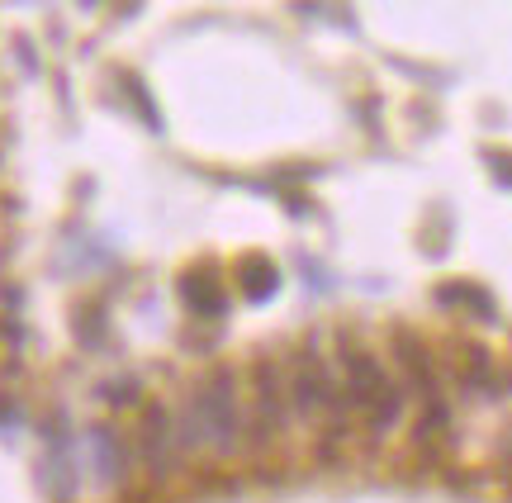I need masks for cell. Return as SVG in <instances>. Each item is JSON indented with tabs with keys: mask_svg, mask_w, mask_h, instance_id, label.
Returning a JSON list of instances; mask_svg holds the SVG:
<instances>
[{
	"mask_svg": "<svg viewBox=\"0 0 512 503\" xmlns=\"http://www.w3.org/2000/svg\"><path fill=\"white\" fill-rule=\"evenodd\" d=\"M176 290H181L185 309L195 318H223L228 314V295H223L219 276L209 271V266H195V271H185L181 280H176Z\"/></svg>",
	"mask_w": 512,
	"mask_h": 503,
	"instance_id": "9c48e42d",
	"label": "cell"
},
{
	"mask_svg": "<svg viewBox=\"0 0 512 503\" xmlns=\"http://www.w3.org/2000/svg\"><path fill=\"white\" fill-rule=\"evenodd\" d=\"M124 91H128V100L143 110V124H147V129H162V114H157V105H152V95L143 91V81H138V76H124Z\"/></svg>",
	"mask_w": 512,
	"mask_h": 503,
	"instance_id": "9a60e30c",
	"label": "cell"
},
{
	"mask_svg": "<svg viewBox=\"0 0 512 503\" xmlns=\"http://www.w3.org/2000/svg\"><path fill=\"white\" fill-rule=\"evenodd\" d=\"M95 399L110 404V409H138V404H147L143 380H138V375H114V380H105V385H95Z\"/></svg>",
	"mask_w": 512,
	"mask_h": 503,
	"instance_id": "4fadbf2b",
	"label": "cell"
},
{
	"mask_svg": "<svg viewBox=\"0 0 512 503\" xmlns=\"http://www.w3.org/2000/svg\"><path fill=\"white\" fill-rule=\"evenodd\" d=\"M252 404H247V447L271 451L290 428V394H285V361L261 352L252 361Z\"/></svg>",
	"mask_w": 512,
	"mask_h": 503,
	"instance_id": "7a4b0ae2",
	"label": "cell"
},
{
	"mask_svg": "<svg viewBox=\"0 0 512 503\" xmlns=\"http://www.w3.org/2000/svg\"><path fill=\"white\" fill-rule=\"evenodd\" d=\"M332 361L323 352V333H309L285 361V394H290V413L304 423L323 418V380H328Z\"/></svg>",
	"mask_w": 512,
	"mask_h": 503,
	"instance_id": "5b68a950",
	"label": "cell"
},
{
	"mask_svg": "<svg viewBox=\"0 0 512 503\" xmlns=\"http://www.w3.org/2000/svg\"><path fill=\"white\" fill-rule=\"evenodd\" d=\"M403 404H408V390H403V380L394 375V380L384 385L380 399H375V404L361 413V428H366V442H370V447H380L384 437H389V432L403 423Z\"/></svg>",
	"mask_w": 512,
	"mask_h": 503,
	"instance_id": "30bf717a",
	"label": "cell"
},
{
	"mask_svg": "<svg viewBox=\"0 0 512 503\" xmlns=\"http://www.w3.org/2000/svg\"><path fill=\"white\" fill-rule=\"evenodd\" d=\"M133 456L152 485H166L181 466V442H176V413L166 399H147L133 432Z\"/></svg>",
	"mask_w": 512,
	"mask_h": 503,
	"instance_id": "3957f363",
	"label": "cell"
},
{
	"mask_svg": "<svg viewBox=\"0 0 512 503\" xmlns=\"http://www.w3.org/2000/svg\"><path fill=\"white\" fill-rule=\"evenodd\" d=\"M19 423H24V409H19L10 394H0V432H5V428H19Z\"/></svg>",
	"mask_w": 512,
	"mask_h": 503,
	"instance_id": "2e32d148",
	"label": "cell"
},
{
	"mask_svg": "<svg viewBox=\"0 0 512 503\" xmlns=\"http://www.w3.org/2000/svg\"><path fill=\"white\" fill-rule=\"evenodd\" d=\"M451 380L460 385L465 399H503V390H508V375L498 371L494 352L479 342H460V361L451 366Z\"/></svg>",
	"mask_w": 512,
	"mask_h": 503,
	"instance_id": "8992f818",
	"label": "cell"
},
{
	"mask_svg": "<svg viewBox=\"0 0 512 503\" xmlns=\"http://www.w3.org/2000/svg\"><path fill=\"white\" fill-rule=\"evenodd\" d=\"M456 442V413H451V399L446 390L427 394L418 409V423H413V451L422 461H441V451Z\"/></svg>",
	"mask_w": 512,
	"mask_h": 503,
	"instance_id": "52a82bcc",
	"label": "cell"
},
{
	"mask_svg": "<svg viewBox=\"0 0 512 503\" xmlns=\"http://www.w3.org/2000/svg\"><path fill=\"white\" fill-rule=\"evenodd\" d=\"M176 442L181 456L190 451H214V456H238L247 451V409L238 399V371L219 361L190 385L185 404L176 409Z\"/></svg>",
	"mask_w": 512,
	"mask_h": 503,
	"instance_id": "6da1fadb",
	"label": "cell"
},
{
	"mask_svg": "<svg viewBox=\"0 0 512 503\" xmlns=\"http://www.w3.org/2000/svg\"><path fill=\"white\" fill-rule=\"evenodd\" d=\"M337 375H342V390H347V404L351 413L361 418V413L375 404L384 394V385L394 380V375L384 371V361L370 352V342L356 328H337Z\"/></svg>",
	"mask_w": 512,
	"mask_h": 503,
	"instance_id": "277c9868",
	"label": "cell"
},
{
	"mask_svg": "<svg viewBox=\"0 0 512 503\" xmlns=\"http://www.w3.org/2000/svg\"><path fill=\"white\" fill-rule=\"evenodd\" d=\"M72 328L86 352H100V342H105V309H100V304H81L72 318Z\"/></svg>",
	"mask_w": 512,
	"mask_h": 503,
	"instance_id": "5bb4252c",
	"label": "cell"
},
{
	"mask_svg": "<svg viewBox=\"0 0 512 503\" xmlns=\"http://www.w3.org/2000/svg\"><path fill=\"white\" fill-rule=\"evenodd\" d=\"M238 280H242V295L252 299V304H266V299H275V290H280V271H275V261H266V257H242Z\"/></svg>",
	"mask_w": 512,
	"mask_h": 503,
	"instance_id": "8fae6325",
	"label": "cell"
},
{
	"mask_svg": "<svg viewBox=\"0 0 512 503\" xmlns=\"http://www.w3.org/2000/svg\"><path fill=\"white\" fill-rule=\"evenodd\" d=\"M86 447H91V470L105 489H114L133 466V447L110 428V423H91L86 428Z\"/></svg>",
	"mask_w": 512,
	"mask_h": 503,
	"instance_id": "ba28073f",
	"label": "cell"
},
{
	"mask_svg": "<svg viewBox=\"0 0 512 503\" xmlns=\"http://www.w3.org/2000/svg\"><path fill=\"white\" fill-rule=\"evenodd\" d=\"M437 304H465V314L494 318V299H489V290H479V285H465V280L437 285Z\"/></svg>",
	"mask_w": 512,
	"mask_h": 503,
	"instance_id": "7c38bea8",
	"label": "cell"
},
{
	"mask_svg": "<svg viewBox=\"0 0 512 503\" xmlns=\"http://www.w3.org/2000/svg\"><path fill=\"white\" fill-rule=\"evenodd\" d=\"M503 475H508V480H512V442H508V447H503Z\"/></svg>",
	"mask_w": 512,
	"mask_h": 503,
	"instance_id": "e0dca14e",
	"label": "cell"
}]
</instances>
